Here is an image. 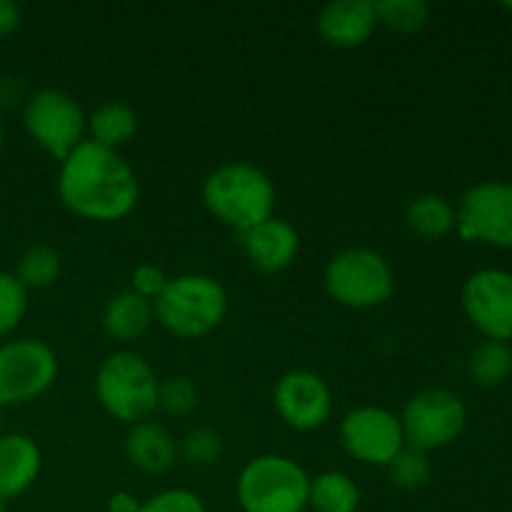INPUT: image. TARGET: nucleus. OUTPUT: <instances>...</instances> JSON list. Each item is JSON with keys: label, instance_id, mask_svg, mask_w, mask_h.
I'll list each match as a JSON object with an SVG mask.
<instances>
[{"label": "nucleus", "instance_id": "nucleus-1", "mask_svg": "<svg viewBox=\"0 0 512 512\" xmlns=\"http://www.w3.org/2000/svg\"><path fill=\"white\" fill-rule=\"evenodd\" d=\"M58 195L78 218L118 223L138 205L140 183L118 150L85 140L60 163Z\"/></svg>", "mask_w": 512, "mask_h": 512}, {"label": "nucleus", "instance_id": "nucleus-2", "mask_svg": "<svg viewBox=\"0 0 512 512\" xmlns=\"http://www.w3.org/2000/svg\"><path fill=\"white\" fill-rule=\"evenodd\" d=\"M203 203L215 220L245 233L273 218L275 185L250 163H225L203 183Z\"/></svg>", "mask_w": 512, "mask_h": 512}, {"label": "nucleus", "instance_id": "nucleus-3", "mask_svg": "<svg viewBox=\"0 0 512 512\" xmlns=\"http://www.w3.org/2000/svg\"><path fill=\"white\" fill-rule=\"evenodd\" d=\"M155 318L178 338H203L213 333L228 313V293L215 278L188 273L170 278L160 298L153 303Z\"/></svg>", "mask_w": 512, "mask_h": 512}, {"label": "nucleus", "instance_id": "nucleus-4", "mask_svg": "<svg viewBox=\"0 0 512 512\" xmlns=\"http://www.w3.org/2000/svg\"><path fill=\"white\" fill-rule=\"evenodd\" d=\"M93 388L105 413L120 423H143L158 410V375L143 355L130 350H118L98 365Z\"/></svg>", "mask_w": 512, "mask_h": 512}, {"label": "nucleus", "instance_id": "nucleus-5", "mask_svg": "<svg viewBox=\"0 0 512 512\" xmlns=\"http://www.w3.org/2000/svg\"><path fill=\"white\" fill-rule=\"evenodd\" d=\"M310 475L285 455H258L238 475L235 495L243 512H305Z\"/></svg>", "mask_w": 512, "mask_h": 512}, {"label": "nucleus", "instance_id": "nucleus-6", "mask_svg": "<svg viewBox=\"0 0 512 512\" xmlns=\"http://www.w3.org/2000/svg\"><path fill=\"white\" fill-rule=\"evenodd\" d=\"M323 280L330 298L353 310L378 308L395 293L393 268L370 248H348L330 258Z\"/></svg>", "mask_w": 512, "mask_h": 512}, {"label": "nucleus", "instance_id": "nucleus-7", "mask_svg": "<svg viewBox=\"0 0 512 512\" xmlns=\"http://www.w3.org/2000/svg\"><path fill=\"white\" fill-rule=\"evenodd\" d=\"M23 125L30 138L60 163L88 140V118L83 108L58 88H40L25 100Z\"/></svg>", "mask_w": 512, "mask_h": 512}, {"label": "nucleus", "instance_id": "nucleus-8", "mask_svg": "<svg viewBox=\"0 0 512 512\" xmlns=\"http://www.w3.org/2000/svg\"><path fill=\"white\" fill-rule=\"evenodd\" d=\"M58 380V355L35 338L0 345V408L25 405L40 398Z\"/></svg>", "mask_w": 512, "mask_h": 512}, {"label": "nucleus", "instance_id": "nucleus-9", "mask_svg": "<svg viewBox=\"0 0 512 512\" xmlns=\"http://www.w3.org/2000/svg\"><path fill=\"white\" fill-rule=\"evenodd\" d=\"M468 410L463 400L445 388H428L415 393L400 413L405 445L430 453L453 443L465 428Z\"/></svg>", "mask_w": 512, "mask_h": 512}, {"label": "nucleus", "instance_id": "nucleus-10", "mask_svg": "<svg viewBox=\"0 0 512 512\" xmlns=\"http://www.w3.org/2000/svg\"><path fill=\"white\" fill-rule=\"evenodd\" d=\"M455 230L470 243L512 248V185L485 180L460 198Z\"/></svg>", "mask_w": 512, "mask_h": 512}, {"label": "nucleus", "instance_id": "nucleus-11", "mask_svg": "<svg viewBox=\"0 0 512 512\" xmlns=\"http://www.w3.org/2000/svg\"><path fill=\"white\" fill-rule=\"evenodd\" d=\"M340 440L350 458L380 468H385L405 448L400 415L378 405L350 410L340 423Z\"/></svg>", "mask_w": 512, "mask_h": 512}, {"label": "nucleus", "instance_id": "nucleus-12", "mask_svg": "<svg viewBox=\"0 0 512 512\" xmlns=\"http://www.w3.org/2000/svg\"><path fill=\"white\" fill-rule=\"evenodd\" d=\"M463 308L470 323L488 340L508 343L512 338V273L488 268L465 280Z\"/></svg>", "mask_w": 512, "mask_h": 512}, {"label": "nucleus", "instance_id": "nucleus-13", "mask_svg": "<svg viewBox=\"0 0 512 512\" xmlns=\"http://www.w3.org/2000/svg\"><path fill=\"white\" fill-rule=\"evenodd\" d=\"M273 403L285 425L300 433L323 428L333 410L328 383L310 370H290L275 383Z\"/></svg>", "mask_w": 512, "mask_h": 512}, {"label": "nucleus", "instance_id": "nucleus-14", "mask_svg": "<svg viewBox=\"0 0 512 512\" xmlns=\"http://www.w3.org/2000/svg\"><path fill=\"white\" fill-rule=\"evenodd\" d=\"M245 258L260 273H283L300 253V235L288 220L268 218L255 228L240 233Z\"/></svg>", "mask_w": 512, "mask_h": 512}, {"label": "nucleus", "instance_id": "nucleus-15", "mask_svg": "<svg viewBox=\"0 0 512 512\" xmlns=\"http://www.w3.org/2000/svg\"><path fill=\"white\" fill-rule=\"evenodd\" d=\"M318 35L338 50L360 48L378 28L373 0H335L318 13Z\"/></svg>", "mask_w": 512, "mask_h": 512}, {"label": "nucleus", "instance_id": "nucleus-16", "mask_svg": "<svg viewBox=\"0 0 512 512\" xmlns=\"http://www.w3.org/2000/svg\"><path fill=\"white\" fill-rule=\"evenodd\" d=\"M43 468V455L38 443L28 435H0V500H13L23 495L38 480Z\"/></svg>", "mask_w": 512, "mask_h": 512}, {"label": "nucleus", "instance_id": "nucleus-17", "mask_svg": "<svg viewBox=\"0 0 512 512\" xmlns=\"http://www.w3.org/2000/svg\"><path fill=\"white\" fill-rule=\"evenodd\" d=\"M178 455V443L173 440V435L153 420L130 425L128 435H125V458L145 475L168 473Z\"/></svg>", "mask_w": 512, "mask_h": 512}, {"label": "nucleus", "instance_id": "nucleus-18", "mask_svg": "<svg viewBox=\"0 0 512 512\" xmlns=\"http://www.w3.org/2000/svg\"><path fill=\"white\" fill-rule=\"evenodd\" d=\"M153 320V303L140 298L133 290H123V293L113 295L103 310L105 333L113 340H120V343H133V340L143 338L150 325H153Z\"/></svg>", "mask_w": 512, "mask_h": 512}, {"label": "nucleus", "instance_id": "nucleus-19", "mask_svg": "<svg viewBox=\"0 0 512 512\" xmlns=\"http://www.w3.org/2000/svg\"><path fill=\"white\" fill-rule=\"evenodd\" d=\"M458 213L448 198L438 193L415 195L405 208V225L413 235L423 240H440L455 230Z\"/></svg>", "mask_w": 512, "mask_h": 512}, {"label": "nucleus", "instance_id": "nucleus-20", "mask_svg": "<svg viewBox=\"0 0 512 512\" xmlns=\"http://www.w3.org/2000/svg\"><path fill=\"white\" fill-rule=\"evenodd\" d=\"M138 133V113L128 103L108 100L88 115V140L118 150Z\"/></svg>", "mask_w": 512, "mask_h": 512}, {"label": "nucleus", "instance_id": "nucleus-21", "mask_svg": "<svg viewBox=\"0 0 512 512\" xmlns=\"http://www.w3.org/2000/svg\"><path fill=\"white\" fill-rule=\"evenodd\" d=\"M308 508L313 512H358L360 488L340 470L320 473L310 478Z\"/></svg>", "mask_w": 512, "mask_h": 512}, {"label": "nucleus", "instance_id": "nucleus-22", "mask_svg": "<svg viewBox=\"0 0 512 512\" xmlns=\"http://www.w3.org/2000/svg\"><path fill=\"white\" fill-rule=\"evenodd\" d=\"M470 378L480 385V388H498L512 373V350L508 343L500 340H485L478 348L470 353L468 360Z\"/></svg>", "mask_w": 512, "mask_h": 512}, {"label": "nucleus", "instance_id": "nucleus-23", "mask_svg": "<svg viewBox=\"0 0 512 512\" xmlns=\"http://www.w3.org/2000/svg\"><path fill=\"white\" fill-rule=\"evenodd\" d=\"M60 270H63V260L58 250L50 245H30L18 258L15 278L23 283L25 290H43L60 278Z\"/></svg>", "mask_w": 512, "mask_h": 512}, {"label": "nucleus", "instance_id": "nucleus-24", "mask_svg": "<svg viewBox=\"0 0 512 512\" xmlns=\"http://www.w3.org/2000/svg\"><path fill=\"white\" fill-rule=\"evenodd\" d=\"M378 25L395 33H420L430 23V5L425 0H378L375 3Z\"/></svg>", "mask_w": 512, "mask_h": 512}, {"label": "nucleus", "instance_id": "nucleus-25", "mask_svg": "<svg viewBox=\"0 0 512 512\" xmlns=\"http://www.w3.org/2000/svg\"><path fill=\"white\" fill-rule=\"evenodd\" d=\"M385 470H388L393 485H398L400 490H420L428 485L430 475H433V463H430L425 450L405 445V448L385 465Z\"/></svg>", "mask_w": 512, "mask_h": 512}, {"label": "nucleus", "instance_id": "nucleus-26", "mask_svg": "<svg viewBox=\"0 0 512 512\" xmlns=\"http://www.w3.org/2000/svg\"><path fill=\"white\" fill-rule=\"evenodd\" d=\"M200 405V390L185 375H170V378L160 380L158 388V408L163 413L173 415V418H188L198 410Z\"/></svg>", "mask_w": 512, "mask_h": 512}, {"label": "nucleus", "instance_id": "nucleus-27", "mask_svg": "<svg viewBox=\"0 0 512 512\" xmlns=\"http://www.w3.org/2000/svg\"><path fill=\"white\" fill-rule=\"evenodd\" d=\"M28 310V290L15 273L0 270V335H8L23 323Z\"/></svg>", "mask_w": 512, "mask_h": 512}, {"label": "nucleus", "instance_id": "nucleus-28", "mask_svg": "<svg viewBox=\"0 0 512 512\" xmlns=\"http://www.w3.org/2000/svg\"><path fill=\"white\" fill-rule=\"evenodd\" d=\"M178 453L188 460L190 465L198 468H208V465L218 463L223 455V438L215 433L213 428H195L190 430L178 445Z\"/></svg>", "mask_w": 512, "mask_h": 512}, {"label": "nucleus", "instance_id": "nucleus-29", "mask_svg": "<svg viewBox=\"0 0 512 512\" xmlns=\"http://www.w3.org/2000/svg\"><path fill=\"white\" fill-rule=\"evenodd\" d=\"M140 512H208L198 493L185 488H168L143 500Z\"/></svg>", "mask_w": 512, "mask_h": 512}, {"label": "nucleus", "instance_id": "nucleus-30", "mask_svg": "<svg viewBox=\"0 0 512 512\" xmlns=\"http://www.w3.org/2000/svg\"><path fill=\"white\" fill-rule=\"evenodd\" d=\"M168 280L170 278L163 273V268H158V265L153 263H140L138 268L130 273V290L138 293L140 298L155 303V300L160 298V293L165 290V285H168Z\"/></svg>", "mask_w": 512, "mask_h": 512}, {"label": "nucleus", "instance_id": "nucleus-31", "mask_svg": "<svg viewBox=\"0 0 512 512\" xmlns=\"http://www.w3.org/2000/svg\"><path fill=\"white\" fill-rule=\"evenodd\" d=\"M23 20V10L13 0H0V38H8L10 33L20 28Z\"/></svg>", "mask_w": 512, "mask_h": 512}, {"label": "nucleus", "instance_id": "nucleus-32", "mask_svg": "<svg viewBox=\"0 0 512 512\" xmlns=\"http://www.w3.org/2000/svg\"><path fill=\"white\" fill-rule=\"evenodd\" d=\"M140 505L143 503H140L133 493H125V490H120V493L110 495L108 512H140Z\"/></svg>", "mask_w": 512, "mask_h": 512}, {"label": "nucleus", "instance_id": "nucleus-33", "mask_svg": "<svg viewBox=\"0 0 512 512\" xmlns=\"http://www.w3.org/2000/svg\"><path fill=\"white\" fill-rule=\"evenodd\" d=\"M5 143V125H3V115H0V150H3Z\"/></svg>", "mask_w": 512, "mask_h": 512}, {"label": "nucleus", "instance_id": "nucleus-34", "mask_svg": "<svg viewBox=\"0 0 512 512\" xmlns=\"http://www.w3.org/2000/svg\"><path fill=\"white\" fill-rule=\"evenodd\" d=\"M0 512H8V503L5 500H0Z\"/></svg>", "mask_w": 512, "mask_h": 512}, {"label": "nucleus", "instance_id": "nucleus-35", "mask_svg": "<svg viewBox=\"0 0 512 512\" xmlns=\"http://www.w3.org/2000/svg\"><path fill=\"white\" fill-rule=\"evenodd\" d=\"M505 8H510V10H512V5H510V3H508V5H505Z\"/></svg>", "mask_w": 512, "mask_h": 512}]
</instances>
